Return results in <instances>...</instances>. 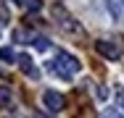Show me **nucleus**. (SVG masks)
Returning <instances> with one entry per match:
<instances>
[{
	"mask_svg": "<svg viewBox=\"0 0 124 118\" xmlns=\"http://www.w3.org/2000/svg\"><path fill=\"white\" fill-rule=\"evenodd\" d=\"M79 68H82V63L77 60L74 55H69V52H63V50H61V52L55 55V60L50 63V71H53L55 76H61V79H66V81H69V79H71V76H74V73H77Z\"/></svg>",
	"mask_w": 124,
	"mask_h": 118,
	"instance_id": "1",
	"label": "nucleus"
},
{
	"mask_svg": "<svg viewBox=\"0 0 124 118\" xmlns=\"http://www.w3.org/2000/svg\"><path fill=\"white\" fill-rule=\"evenodd\" d=\"M53 16H55V24H58V29H61V32H66V34H82V26L77 24L74 16H69V11H66V8L55 5V8H53Z\"/></svg>",
	"mask_w": 124,
	"mask_h": 118,
	"instance_id": "2",
	"label": "nucleus"
},
{
	"mask_svg": "<svg viewBox=\"0 0 124 118\" xmlns=\"http://www.w3.org/2000/svg\"><path fill=\"white\" fill-rule=\"evenodd\" d=\"M95 50H98V55L108 58V60H119L122 58V45L114 42V39H100V42H95Z\"/></svg>",
	"mask_w": 124,
	"mask_h": 118,
	"instance_id": "3",
	"label": "nucleus"
},
{
	"mask_svg": "<svg viewBox=\"0 0 124 118\" xmlns=\"http://www.w3.org/2000/svg\"><path fill=\"white\" fill-rule=\"evenodd\" d=\"M42 102H45V108H48V110H53V113H55V110H61V108L66 105L63 94H61V92H53V89H48V92L42 94Z\"/></svg>",
	"mask_w": 124,
	"mask_h": 118,
	"instance_id": "4",
	"label": "nucleus"
},
{
	"mask_svg": "<svg viewBox=\"0 0 124 118\" xmlns=\"http://www.w3.org/2000/svg\"><path fill=\"white\" fill-rule=\"evenodd\" d=\"M16 63H19V68L24 71L26 76H32V79H40V71L32 66V58H29V55H19V58H16Z\"/></svg>",
	"mask_w": 124,
	"mask_h": 118,
	"instance_id": "5",
	"label": "nucleus"
},
{
	"mask_svg": "<svg viewBox=\"0 0 124 118\" xmlns=\"http://www.w3.org/2000/svg\"><path fill=\"white\" fill-rule=\"evenodd\" d=\"M106 8L111 11L114 21H124V3L122 0H106Z\"/></svg>",
	"mask_w": 124,
	"mask_h": 118,
	"instance_id": "6",
	"label": "nucleus"
},
{
	"mask_svg": "<svg viewBox=\"0 0 124 118\" xmlns=\"http://www.w3.org/2000/svg\"><path fill=\"white\" fill-rule=\"evenodd\" d=\"M32 45L37 47L40 52H45V50L50 47V39H48V37H32Z\"/></svg>",
	"mask_w": 124,
	"mask_h": 118,
	"instance_id": "7",
	"label": "nucleus"
},
{
	"mask_svg": "<svg viewBox=\"0 0 124 118\" xmlns=\"http://www.w3.org/2000/svg\"><path fill=\"white\" fill-rule=\"evenodd\" d=\"M0 108H11V89L0 87Z\"/></svg>",
	"mask_w": 124,
	"mask_h": 118,
	"instance_id": "8",
	"label": "nucleus"
},
{
	"mask_svg": "<svg viewBox=\"0 0 124 118\" xmlns=\"http://www.w3.org/2000/svg\"><path fill=\"white\" fill-rule=\"evenodd\" d=\"M19 5H24L26 11H40L42 8V0H19Z\"/></svg>",
	"mask_w": 124,
	"mask_h": 118,
	"instance_id": "9",
	"label": "nucleus"
},
{
	"mask_svg": "<svg viewBox=\"0 0 124 118\" xmlns=\"http://www.w3.org/2000/svg\"><path fill=\"white\" fill-rule=\"evenodd\" d=\"M0 60H5V63H13V60H16L13 50H11V47H0Z\"/></svg>",
	"mask_w": 124,
	"mask_h": 118,
	"instance_id": "10",
	"label": "nucleus"
},
{
	"mask_svg": "<svg viewBox=\"0 0 124 118\" xmlns=\"http://www.w3.org/2000/svg\"><path fill=\"white\" fill-rule=\"evenodd\" d=\"M13 39H16V42H26V39L32 42V37H29L26 29H16V32H13Z\"/></svg>",
	"mask_w": 124,
	"mask_h": 118,
	"instance_id": "11",
	"label": "nucleus"
},
{
	"mask_svg": "<svg viewBox=\"0 0 124 118\" xmlns=\"http://www.w3.org/2000/svg\"><path fill=\"white\" fill-rule=\"evenodd\" d=\"M95 94H98L100 100H106V97H108V87H103V84H100L98 89H95Z\"/></svg>",
	"mask_w": 124,
	"mask_h": 118,
	"instance_id": "12",
	"label": "nucleus"
},
{
	"mask_svg": "<svg viewBox=\"0 0 124 118\" xmlns=\"http://www.w3.org/2000/svg\"><path fill=\"white\" fill-rule=\"evenodd\" d=\"M103 118H124L119 110H103Z\"/></svg>",
	"mask_w": 124,
	"mask_h": 118,
	"instance_id": "13",
	"label": "nucleus"
},
{
	"mask_svg": "<svg viewBox=\"0 0 124 118\" xmlns=\"http://www.w3.org/2000/svg\"><path fill=\"white\" fill-rule=\"evenodd\" d=\"M119 105H122V110H124V92L119 94Z\"/></svg>",
	"mask_w": 124,
	"mask_h": 118,
	"instance_id": "14",
	"label": "nucleus"
},
{
	"mask_svg": "<svg viewBox=\"0 0 124 118\" xmlns=\"http://www.w3.org/2000/svg\"><path fill=\"white\" fill-rule=\"evenodd\" d=\"M122 3H124V0H122Z\"/></svg>",
	"mask_w": 124,
	"mask_h": 118,
	"instance_id": "15",
	"label": "nucleus"
}]
</instances>
